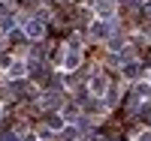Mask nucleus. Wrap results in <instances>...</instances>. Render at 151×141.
Returning <instances> with one entry per match:
<instances>
[{
  "instance_id": "obj_9",
  "label": "nucleus",
  "mask_w": 151,
  "mask_h": 141,
  "mask_svg": "<svg viewBox=\"0 0 151 141\" xmlns=\"http://www.w3.org/2000/svg\"><path fill=\"white\" fill-rule=\"evenodd\" d=\"M139 117H142V120H145V117H151V102H148V105H142V108H139Z\"/></svg>"
},
{
  "instance_id": "obj_1",
  "label": "nucleus",
  "mask_w": 151,
  "mask_h": 141,
  "mask_svg": "<svg viewBox=\"0 0 151 141\" xmlns=\"http://www.w3.org/2000/svg\"><path fill=\"white\" fill-rule=\"evenodd\" d=\"M112 33H115V21H100L97 27H94V36H97V39H109Z\"/></svg>"
},
{
  "instance_id": "obj_10",
  "label": "nucleus",
  "mask_w": 151,
  "mask_h": 141,
  "mask_svg": "<svg viewBox=\"0 0 151 141\" xmlns=\"http://www.w3.org/2000/svg\"><path fill=\"white\" fill-rule=\"evenodd\" d=\"M139 141H151V132H145V135H142V138H139Z\"/></svg>"
},
{
  "instance_id": "obj_8",
  "label": "nucleus",
  "mask_w": 151,
  "mask_h": 141,
  "mask_svg": "<svg viewBox=\"0 0 151 141\" xmlns=\"http://www.w3.org/2000/svg\"><path fill=\"white\" fill-rule=\"evenodd\" d=\"M60 117H64V120H79V108H76V105H70L64 114H60Z\"/></svg>"
},
{
  "instance_id": "obj_2",
  "label": "nucleus",
  "mask_w": 151,
  "mask_h": 141,
  "mask_svg": "<svg viewBox=\"0 0 151 141\" xmlns=\"http://www.w3.org/2000/svg\"><path fill=\"white\" fill-rule=\"evenodd\" d=\"M60 90H48L45 96H42V108H60Z\"/></svg>"
},
{
  "instance_id": "obj_5",
  "label": "nucleus",
  "mask_w": 151,
  "mask_h": 141,
  "mask_svg": "<svg viewBox=\"0 0 151 141\" xmlns=\"http://www.w3.org/2000/svg\"><path fill=\"white\" fill-rule=\"evenodd\" d=\"M139 72H142L139 63H127V66H124V75H127V78H139Z\"/></svg>"
},
{
  "instance_id": "obj_6",
  "label": "nucleus",
  "mask_w": 151,
  "mask_h": 141,
  "mask_svg": "<svg viewBox=\"0 0 151 141\" xmlns=\"http://www.w3.org/2000/svg\"><path fill=\"white\" fill-rule=\"evenodd\" d=\"M112 6H115L112 0H97V12L100 15H112Z\"/></svg>"
},
{
  "instance_id": "obj_3",
  "label": "nucleus",
  "mask_w": 151,
  "mask_h": 141,
  "mask_svg": "<svg viewBox=\"0 0 151 141\" xmlns=\"http://www.w3.org/2000/svg\"><path fill=\"white\" fill-rule=\"evenodd\" d=\"M24 33H27L30 39H40V36H42V24L36 21V18H30L27 24H24Z\"/></svg>"
},
{
  "instance_id": "obj_4",
  "label": "nucleus",
  "mask_w": 151,
  "mask_h": 141,
  "mask_svg": "<svg viewBox=\"0 0 151 141\" xmlns=\"http://www.w3.org/2000/svg\"><path fill=\"white\" fill-rule=\"evenodd\" d=\"M106 87H109V81L103 78V75H94V78H91V90L100 96V93H106Z\"/></svg>"
},
{
  "instance_id": "obj_7",
  "label": "nucleus",
  "mask_w": 151,
  "mask_h": 141,
  "mask_svg": "<svg viewBox=\"0 0 151 141\" xmlns=\"http://www.w3.org/2000/svg\"><path fill=\"white\" fill-rule=\"evenodd\" d=\"M9 75L12 78H21L24 75V63H9Z\"/></svg>"
}]
</instances>
